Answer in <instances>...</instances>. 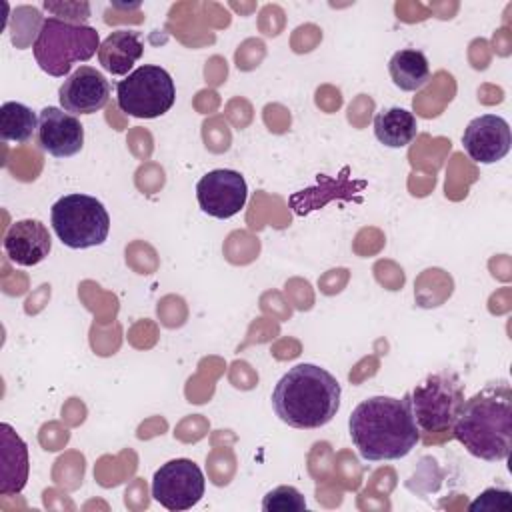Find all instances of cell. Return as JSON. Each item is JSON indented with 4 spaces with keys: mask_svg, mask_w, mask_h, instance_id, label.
<instances>
[{
    "mask_svg": "<svg viewBox=\"0 0 512 512\" xmlns=\"http://www.w3.org/2000/svg\"><path fill=\"white\" fill-rule=\"evenodd\" d=\"M354 448L364 460H400L420 442V430L404 398L370 396L362 400L348 418Z\"/></svg>",
    "mask_w": 512,
    "mask_h": 512,
    "instance_id": "cell-1",
    "label": "cell"
},
{
    "mask_svg": "<svg viewBox=\"0 0 512 512\" xmlns=\"http://www.w3.org/2000/svg\"><path fill=\"white\" fill-rule=\"evenodd\" d=\"M454 438L476 458L506 460L512 448V388L506 380L488 382L462 402L452 424Z\"/></svg>",
    "mask_w": 512,
    "mask_h": 512,
    "instance_id": "cell-2",
    "label": "cell"
},
{
    "mask_svg": "<svg viewBox=\"0 0 512 512\" xmlns=\"http://www.w3.org/2000/svg\"><path fill=\"white\" fill-rule=\"evenodd\" d=\"M342 388L338 380L316 364L292 366L272 390L276 416L298 430L326 426L340 408Z\"/></svg>",
    "mask_w": 512,
    "mask_h": 512,
    "instance_id": "cell-3",
    "label": "cell"
},
{
    "mask_svg": "<svg viewBox=\"0 0 512 512\" xmlns=\"http://www.w3.org/2000/svg\"><path fill=\"white\" fill-rule=\"evenodd\" d=\"M100 36L88 24H70L60 18H46L32 44L38 66L54 76L68 78L76 62H86L98 54Z\"/></svg>",
    "mask_w": 512,
    "mask_h": 512,
    "instance_id": "cell-4",
    "label": "cell"
},
{
    "mask_svg": "<svg viewBox=\"0 0 512 512\" xmlns=\"http://www.w3.org/2000/svg\"><path fill=\"white\" fill-rule=\"evenodd\" d=\"M50 224L58 240L72 250H86L106 242L110 216L104 204L90 194H66L50 210Z\"/></svg>",
    "mask_w": 512,
    "mask_h": 512,
    "instance_id": "cell-5",
    "label": "cell"
},
{
    "mask_svg": "<svg viewBox=\"0 0 512 512\" xmlns=\"http://www.w3.org/2000/svg\"><path fill=\"white\" fill-rule=\"evenodd\" d=\"M408 402L420 432H442L456 420L464 402V384L452 372H436L408 392Z\"/></svg>",
    "mask_w": 512,
    "mask_h": 512,
    "instance_id": "cell-6",
    "label": "cell"
},
{
    "mask_svg": "<svg viewBox=\"0 0 512 512\" xmlns=\"http://www.w3.org/2000/svg\"><path fill=\"white\" fill-rule=\"evenodd\" d=\"M176 100L172 76L156 64H142L116 84V104L134 118H158Z\"/></svg>",
    "mask_w": 512,
    "mask_h": 512,
    "instance_id": "cell-7",
    "label": "cell"
},
{
    "mask_svg": "<svg viewBox=\"0 0 512 512\" xmlns=\"http://www.w3.org/2000/svg\"><path fill=\"white\" fill-rule=\"evenodd\" d=\"M150 490L160 506L180 512L200 502L206 490V480L196 462L190 458H174L154 472Z\"/></svg>",
    "mask_w": 512,
    "mask_h": 512,
    "instance_id": "cell-8",
    "label": "cell"
},
{
    "mask_svg": "<svg viewBox=\"0 0 512 512\" xmlns=\"http://www.w3.org/2000/svg\"><path fill=\"white\" fill-rule=\"evenodd\" d=\"M196 198L204 214L226 220L244 208L248 186L240 172L230 168H216L198 180Z\"/></svg>",
    "mask_w": 512,
    "mask_h": 512,
    "instance_id": "cell-9",
    "label": "cell"
},
{
    "mask_svg": "<svg viewBox=\"0 0 512 512\" xmlns=\"http://www.w3.org/2000/svg\"><path fill=\"white\" fill-rule=\"evenodd\" d=\"M110 90V82L100 70L80 66L58 88V100L62 110L74 116L94 114L108 104Z\"/></svg>",
    "mask_w": 512,
    "mask_h": 512,
    "instance_id": "cell-10",
    "label": "cell"
},
{
    "mask_svg": "<svg viewBox=\"0 0 512 512\" xmlns=\"http://www.w3.org/2000/svg\"><path fill=\"white\" fill-rule=\"evenodd\" d=\"M510 124L496 114H482L468 122L462 134L466 154L478 164H494L510 152Z\"/></svg>",
    "mask_w": 512,
    "mask_h": 512,
    "instance_id": "cell-11",
    "label": "cell"
},
{
    "mask_svg": "<svg viewBox=\"0 0 512 512\" xmlns=\"http://www.w3.org/2000/svg\"><path fill=\"white\" fill-rule=\"evenodd\" d=\"M38 146L54 158H70L84 146V126L74 114L46 106L38 114Z\"/></svg>",
    "mask_w": 512,
    "mask_h": 512,
    "instance_id": "cell-12",
    "label": "cell"
},
{
    "mask_svg": "<svg viewBox=\"0 0 512 512\" xmlns=\"http://www.w3.org/2000/svg\"><path fill=\"white\" fill-rule=\"evenodd\" d=\"M4 254L18 266H36L52 250V238L48 228L34 218L16 220L4 234Z\"/></svg>",
    "mask_w": 512,
    "mask_h": 512,
    "instance_id": "cell-13",
    "label": "cell"
},
{
    "mask_svg": "<svg viewBox=\"0 0 512 512\" xmlns=\"http://www.w3.org/2000/svg\"><path fill=\"white\" fill-rule=\"evenodd\" d=\"M0 436V494L10 496L24 490L30 472V460L24 440L14 432L10 424H0Z\"/></svg>",
    "mask_w": 512,
    "mask_h": 512,
    "instance_id": "cell-14",
    "label": "cell"
},
{
    "mask_svg": "<svg viewBox=\"0 0 512 512\" xmlns=\"http://www.w3.org/2000/svg\"><path fill=\"white\" fill-rule=\"evenodd\" d=\"M144 44L136 30H114L98 48L100 66L114 76H128L130 68L142 58Z\"/></svg>",
    "mask_w": 512,
    "mask_h": 512,
    "instance_id": "cell-15",
    "label": "cell"
},
{
    "mask_svg": "<svg viewBox=\"0 0 512 512\" xmlns=\"http://www.w3.org/2000/svg\"><path fill=\"white\" fill-rule=\"evenodd\" d=\"M374 134L378 142L388 148H404L418 134L416 116L400 106L382 108L374 116Z\"/></svg>",
    "mask_w": 512,
    "mask_h": 512,
    "instance_id": "cell-16",
    "label": "cell"
},
{
    "mask_svg": "<svg viewBox=\"0 0 512 512\" xmlns=\"http://www.w3.org/2000/svg\"><path fill=\"white\" fill-rule=\"evenodd\" d=\"M388 72L394 86L404 92H416L430 80L428 58L416 48H402L394 52L388 62Z\"/></svg>",
    "mask_w": 512,
    "mask_h": 512,
    "instance_id": "cell-17",
    "label": "cell"
},
{
    "mask_svg": "<svg viewBox=\"0 0 512 512\" xmlns=\"http://www.w3.org/2000/svg\"><path fill=\"white\" fill-rule=\"evenodd\" d=\"M34 132H38V118L22 102H4L0 106V138L6 142L24 144L28 142Z\"/></svg>",
    "mask_w": 512,
    "mask_h": 512,
    "instance_id": "cell-18",
    "label": "cell"
},
{
    "mask_svg": "<svg viewBox=\"0 0 512 512\" xmlns=\"http://www.w3.org/2000/svg\"><path fill=\"white\" fill-rule=\"evenodd\" d=\"M264 512H302L306 510L304 494L294 486H276L262 500Z\"/></svg>",
    "mask_w": 512,
    "mask_h": 512,
    "instance_id": "cell-19",
    "label": "cell"
},
{
    "mask_svg": "<svg viewBox=\"0 0 512 512\" xmlns=\"http://www.w3.org/2000/svg\"><path fill=\"white\" fill-rule=\"evenodd\" d=\"M44 10L60 16V20L70 24H86L90 16V4L88 2H44Z\"/></svg>",
    "mask_w": 512,
    "mask_h": 512,
    "instance_id": "cell-20",
    "label": "cell"
},
{
    "mask_svg": "<svg viewBox=\"0 0 512 512\" xmlns=\"http://www.w3.org/2000/svg\"><path fill=\"white\" fill-rule=\"evenodd\" d=\"M470 510L476 512V510H488V512H494V510H512V494L504 488H488L484 490L472 504H470Z\"/></svg>",
    "mask_w": 512,
    "mask_h": 512,
    "instance_id": "cell-21",
    "label": "cell"
}]
</instances>
